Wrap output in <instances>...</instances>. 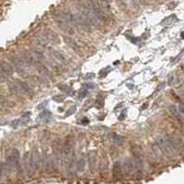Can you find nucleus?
<instances>
[{
  "instance_id": "nucleus-22",
  "label": "nucleus",
  "mask_w": 184,
  "mask_h": 184,
  "mask_svg": "<svg viewBox=\"0 0 184 184\" xmlns=\"http://www.w3.org/2000/svg\"><path fill=\"white\" fill-rule=\"evenodd\" d=\"M51 117H52L51 113L49 112V111H47V110H44L43 113H41V114H40V118H44V119L50 118Z\"/></svg>"
},
{
  "instance_id": "nucleus-25",
  "label": "nucleus",
  "mask_w": 184,
  "mask_h": 184,
  "mask_svg": "<svg viewBox=\"0 0 184 184\" xmlns=\"http://www.w3.org/2000/svg\"><path fill=\"white\" fill-rule=\"evenodd\" d=\"M7 80V77L4 75V74L1 72V71H0V83H2V82H4L5 81H6Z\"/></svg>"
},
{
  "instance_id": "nucleus-21",
  "label": "nucleus",
  "mask_w": 184,
  "mask_h": 184,
  "mask_svg": "<svg viewBox=\"0 0 184 184\" xmlns=\"http://www.w3.org/2000/svg\"><path fill=\"white\" fill-rule=\"evenodd\" d=\"M59 89L61 91L67 93L68 94H71V89L69 88L68 85H65V84H62V85H59Z\"/></svg>"
},
{
  "instance_id": "nucleus-20",
  "label": "nucleus",
  "mask_w": 184,
  "mask_h": 184,
  "mask_svg": "<svg viewBox=\"0 0 184 184\" xmlns=\"http://www.w3.org/2000/svg\"><path fill=\"white\" fill-rule=\"evenodd\" d=\"M84 167H85V159L83 157H81L79 159L76 165V170L79 172H82L84 170Z\"/></svg>"
},
{
  "instance_id": "nucleus-33",
  "label": "nucleus",
  "mask_w": 184,
  "mask_h": 184,
  "mask_svg": "<svg viewBox=\"0 0 184 184\" xmlns=\"http://www.w3.org/2000/svg\"><path fill=\"white\" fill-rule=\"evenodd\" d=\"M30 115H31V113H30V112H27V113H25V114H23V116H22V117H23V118H25V117H26V118H28Z\"/></svg>"
},
{
  "instance_id": "nucleus-1",
  "label": "nucleus",
  "mask_w": 184,
  "mask_h": 184,
  "mask_svg": "<svg viewBox=\"0 0 184 184\" xmlns=\"http://www.w3.org/2000/svg\"><path fill=\"white\" fill-rule=\"evenodd\" d=\"M156 145L157 146L159 147V149H160V151L162 152L163 155H165L167 156H172L174 155V152L171 147L168 145V143L166 140V138L165 137H159L156 139Z\"/></svg>"
},
{
  "instance_id": "nucleus-23",
  "label": "nucleus",
  "mask_w": 184,
  "mask_h": 184,
  "mask_svg": "<svg viewBox=\"0 0 184 184\" xmlns=\"http://www.w3.org/2000/svg\"><path fill=\"white\" fill-rule=\"evenodd\" d=\"M169 109H170V112L173 114L174 116H178V111H177V108L175 107L172 106V107H169Z\"/></svg>"
},
{
  "instance_id": "nucleus-15",
  "label": "nucleus",
  "mask_w": 184,
  "mask_h": 184,
  "mask_svg": "<svg viewBox=\"0 0 184 184\" xmlns=\"http://www.w3.org/2000/svg\"><path fill=\"white\" fill-rule=\"evenodd\" d=\"M64 40H65V43L71 49H73L74 51H80V46H78V44L75 41H74L72 38L66 36V37H64Z\"/></svg>"
},
{
  "instance_id": "nucleus-32",
  "label": "nucleus",
  "mask_w": 184,
  "mask_h": 184,
  "mask_svg": "<svg viewBox=\"0 0 184 184\" xmlns=\"http://www.w3.org/2000/svg\"><path fill=\"white\" fill-rule=\"evenodd\" d=\"M46 103H47V102H44L43 104H41V106H38V107H37V109H42V108L44 107V104H46Z\"/></svg>"
},
{
  "instance_id": "nucleus-12",
  "label": "nucleus",
  "mask_w": 184,
  "mask_h": 184,
  "mask_svg": "<svg viewBox=\"0 0 184 184\" xmlns=\"http://www.w3.org/2000/svg\"><path fill=\"white\" fill-rule=\"evenodd\" d=\"M36 67H37V71L40 72L41 75H43L44 77H46V78H50L51 77V72L49 71V69L46 66H44L43 63L37 62Z\"/></svg>"
},
{
  "instance_id": "nucleus-31",
  "label": "nucleus",
  "mask_w": 184,
  "mask_h": 184,
  "mask_svg": "<svg viewBox=\"0 0 184 184\" xmlns=\"http://www.w3.org/2000/svg\"><path fill=\"white\" fill-rule=\"evenodd\" d=\"M124 112H125V111H123V113L121 114V115L120 116H119V119H120V120H123V119H124V118H125V113H124Z\"/></svg>"
},
{
  "instance_id": "nucleus-13",
  "label": "nucleus",
  "mask_w": 184,
  "mask_h": 184,
  "mask_svg": "<svg viewBox=\"0 0 184 184\" xmlns=\"http://www.w3.org/2000/svg\"><path fill=\"white\" fill-rule=\"evenodd\" d=\"M123 170L127 175H130L133 170V161L131 158H126L123 164Z\"/></svg>"
},
{
  "instance_id": "nucleus-34",
  "label": "nucleus",
  "mask_w": 184,
  "mask_h": 184,
  "mask_svg": "<svg viewBox=\"0 0 184 184\" xmlns=\"http://www.w3.org/2000/svg\"><path fill=\"white\" fill-rule=\"evenodd\" d=\"M181 38H182V39H184V32H182V33H181Z\"/></svg>"
},
{
  "instance_id": "nucleus-9",
  "label": "nucleus",
  "mask_w": 184,
  "mask_h": 184,
  "mask_svg": "<svg viewBox=\"0 0 184 184\" xmlns=\"http://www.w3.org/2000/svg\"><path fill=\"white\" fill-rule=\"evenodd\" d=\"M8 90L10 91V93L12 94H14V95L19 96V95H21V94H22L21 88H19V84L17 83L16 81H14V82H8Z\"/></svg>"
},
{
  "instance_id": "nucleus-7",
  "label": "nucleus",
  "mask_w": 184,
  "mask_h": 184,
  "mask_svg": "<svg viewBox=\"0 0 184 184\" xmlns=\"http://www.w3.org/2000/svg\"><path fill=\"white\" fill-rule=\"evenodd\" d=\"M44 33H46L49 43H51L53 44H60V39H59L58 35L54 31H52V30H50V29H46V30H44Z\"/></svg>"
},
{
  "instance_id": "nucleus-19",
  "label": "nucleus",
  "mask_w": 184,
  "mask_h": 184,
  "mask_svg": "<svg viewBox=\"0 0 184 184\" xmlns=\"http://www.w3.org/2000/svg\"><path fill=\"white\" fill-rule=\"evenodd\" d=\"M107 167H108V161L107 156L104 155L101 157V161H100V169L102 172H107Z\"/></svg>"
},
{
  "instance_id": "nucleus-16",
  "label": "nucleus",
  "mask_w": 184,
  "mask_h": 184,
  "mask_svg": "<svg viewBox=\"0 0 184 184\" xmlns=\"http://www.w3.org/2000/svg\"><path fill=\"white\" fill-rule=\"evenodd\" d=\"M51 55L54 57V58H56L57 60L60 61L62 63H65L66 62V57L65 56L60 52V51H57V50H55V49H51Z\"/></svg>"
},
{
  "instance_id": "nucleus-10",
  "label": "nucleus",
  "mask_w": 184,
  "mask_h": 184,
  "mask_svg": "<svg viewBox=\"0 0 184 184\" xmlns=\"http://www.w3.org/2000/svg\"><path fill=\"white\" fill-rule=\"evenodd\" d=\"M34 41L36 42V44H40V46H46L49 44V41L46 35V33H44V32H41V33H37L36 35L34 36Z\"/></svg>"
},
{
  "instance_id": "nucleus-3",
  "label": "nucleus",
  "mask_w": 184,
  "mask_h": 184,
  "mask_svg": "<svg viewBox=\"0 0 184 184\" xmlns=\"http://www.w3.org/2000/svg\"><path fill=\"white\" fill-rule=\"evenodd\" d=\"M19 57L22 60V62L24 63V65H33V64L35 63V61L37 60L36 57H34V55L33 54L32 51H28V50H24L22 51V53L19 55Z\"/></svg>"
},
{
  "instance_id": "nucleus-5",
  "label": "nucleus",
  "mask_w": 184,
  "mask_h": 184,
  "mask_svg": "<svg viewBox=\"0 0 184 184\" xmlns=\"http://www.w3.org/2000/svg\"><path fill=\"white\" fill-rule=\"evenodd\" d=\"M55 19H56V22L57 23V25L60 27L64 32H66L69 34H73L74 33V30L72 29V27L69 25L68 23H67L65 21H63V19L59 17V16H55Z\"/></svg>"
},
{
  "instance_id": "nucleus-11",
  "label": "nucleus",
  "mask_w": 184,
  "mask_h": 184,
  "mask_svg": "<svg viewBox=\"0 0 184 184\" xmlns=\"http://www.w3.org/2000/svg\"><path fill=\"white\" fill-rule=\"evenodd\" d=\"M96 159H97V152L91 151L89 154V167L92 171H93L96 167Z\"/></svg>"
},
{
  "instance_id": "nucleus-28",
  "label": "nucleus",
  "mask_w": 184,
  "mask_h": 184,
  "mask_svg": "<svg viewBox=\"0 0 184 184\" xmlns=\"http://www.w3.org/2000/svg\"><path fill=\"white\" fill-rule=\"evenodd\" d=\"M165 86H166V83H165V82H162V83H160V84H159V85L157 86L156 90H157V91H160L161 89H163Z\"/></svg>"
},
{
  "instance_id": "nucleus-26",
  "label": "nucleus",
  "mask_w": 184,
  "mask_h": 184,
  "mask_svg": "<svg viewBox=\"0 0 184 184\" xmlns=\"http://www.w3.org/2000/svg\"><path fill=\"white\" fill-rule=\"evenodd\" d=\"M178 111L182 114H184V103H181V105L178 106Z\"/></svg>"
},
{
  "instance_id": "nucleus-24",
  "label": "nucleus",
  "mask_w": 184,
  "mask_h": 184,
  "mask_svg": "<svg viewBox=\"0 0 184 184\" xmlns=\"http://www.w3.org/2000/svg\"><path fill=\"white\" fill-rule=\"evenodd\" d=\"M75 110H76V107H71L68 110L67 115H68V116L71 115V114H73V112H75Z\"/></svg>"
},
{
  "instance_id": "nucleus-27",
  "label": "nucleus",
  "mask_w": 184,
  "mask_h": 184,
  "mask_svg": "<svg viewBox=\"0 0 184 184\" xmlns=\"http://www.w3.org/2000/svg\"><path fill=\"white\" fill-rule=\"evenodd\" d=\"M88 94V92L87 91H83V92H82L81 93H80V95H79V97L80 98H84L86 95Z\"/></svg>"
},
{
  "instance_id": "nucleus-18",
  "label": "nucleus",
  "mask_w": 184,
  "mask_h": 184,
  "mask_svg": "<svg viewBox=\"0 0 184 184\" xmlns=\"http://www.w3.org/2000/svg\"><path fill=\"white\" fill-rule=\"evenodd\" d=\"M111 139L114 142L117 143V145H122L124 143V142H125V139L120 135H118V134H116V133L111 134Z\"/></svg>"
},
{
  "instance_id": "nucleus-6",
  "label": "nucleus",
  "mask_w": 184,
  "mask_h": 184,
  "mask_svg": "<svg viewBox=\"0 0 184 184\" xmlns=\"http://www.w3.org/2000/svg\"><path fill=\"white\" fill-rule=\"evenodd\" d=\"M133 161V168L135 170L136 175H142L143 171V162L142 158L138 155H135L132 159Z\"/></svg>"
},
{
  "instance_id": "nucleus-4",
  "label": "nucleus",
  "mask_w": 184,
  "mask_h": 184,
  "mask_svg": "<svg viewBox=\"0 0 184 184\" xmlns=\"http://www.w3.org/2000/svg\"><path fill=\"white\" fill-rule=\"evenodd\" d=\"M31 156H32V162H33L34 170L41 169L43 162H42V157L40 156V153L38 152L37 149H33V151L31 154Z\"/></svg>"
},
{
  "instance_id": "nucleus-30",
  "label": "nucleus",
  "mask_w": 184,
  "mask_h": 184,
  "mask_svg": "<svg viewBox=\"0 0 184 184\" xmlns=\"http://www.w3.org/2000/svg\"><path fill=\"white\" fill-rule=\"evenodd\" d=\"M19 119H16V120L12 121V123H11V126H12L13 128H16V127L19 125Z\"/></svg>"
},
{
  "instance_id": "nucleus-2",
  "label": "nucleus",
  "mask_w": 184,
  "mask_h": 184,
  "mask_svg": "<svg viewBox=\"0 0 184 184\" xmlns=\"http://www.w3.org/2000/svg\"><path fill=\"white\" fill-rule=\"evenodd\" d=\"M165 138L168 143V145L171 147V149L174 152L178 150V149L181 148L183 145L182 139L181 137H178V135H175V134H171V135H168Z\"/></svg>"
},
{
  "instance_id": "nucleus-14",
  "label": "nucleus",
  "mask_w": 184,
  "mask_h": 184,
  "mask_svg": "<svg viewBox=\"0 0 184 184\" xmlns=\"http://www.w3.org/2000/svg\"><path fill=\"white\" fill-rule=\"evenodd\" d=\"M17 83L19 84V88H21V93H25V94H32V89L30 87L26 82H21V81H19V80H16Z\"/></svg>"
},
{
  "instance_id": "nucleus-17",
  "label": "nucleus",
  "mask_w": 184,
  "mask_h": 184,
  "mask_svg": "<svg viewBox=\"0 0 184 184\" xmlns=\"http://www.w3.org/2000/svg\"><path fill=\"white\" fill-rule=\"evenodd\" d=\"M121 165L119 162H116L113 166V176L116 178H118L121 176Z\"/></svg>"
},
{
  "instance_id": "nucleus-8",
  "label": "nucleus",
  "mask_w": 184,
  "mask_h": 184,
  "mask_svg": "<svg viewBox=\"0 0 184 184\" xmlns=\"http://www.w3.org/2000/svg\"><path fill=\"white\" fill-rule=\"evenodd\" d=\"M0 71H1V72L5 76L8 77V76L12 75L14 69L11 64H9L7 61H1L0 62Z\"/></svg>"
},
{
  "instance_id": "nucleus-29",
  "label": "nucleus",
  "mask_w": 184,
  "mask_h": 184,
  "mask_svg": "<svg viewBox=\"0 0 184 184\" xmlns=\"http://www.w3.org/2000/svg\"><path fill=\"white\" fill-rule=\"evenodd\" d=\"M83 86H84V87H87L88 89H92V88H93V87H94V84H93V83H92V82H90V83H86V84H84Z\"/></svg>"
}]
</instances>
